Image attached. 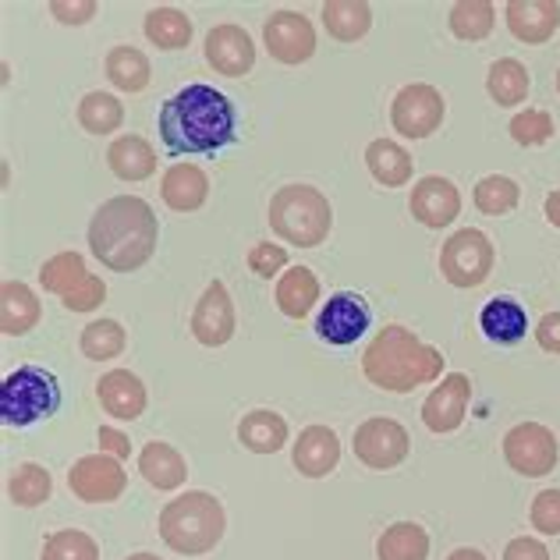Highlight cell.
Returning a JSON list of instances; mask_svg holds the SVG:
<instances>
[{
  "label": "cell",
  "mask_w": 560,
  "mask_h": 560,
  "mask_svg": "<svg viewBox=\"0 0 560 560\" xmlns=\"http://www.w3.org/2000/svg\"><path fill=\"white\" fill-rule=\"evenodd\" d=\"M96 4L93 0H82V4H65V0H54L50 4V14L57 22H65V25H85L90 19H96Z\"/></svg>",
  "instance_id": "cell-45"
},
{
  "label": "cell",
  "mask_w": 560,
  "mask_h": 560,
  "mask_svg": "<svg viewBox=\"0 0 560 560\" xmlns=\"http://www.w3.org/2000/svg\"><path fill=\"white\" fill-rule=\"evenodd\" d=\"M504 458L508 465L518 471V476L528 479H539V476H550L560 462V444L553 430L539 422H522L504 436Z\"/></svg>",
  "instance_id": "cell-9"
},
{
  "label": "cell",
  "mask_w": 560,
  "mask_h": 560,
  "mask_svg": "<svg viewBox=\"0 0 560 560\" xmlns=\"http://www.w3.org/2000/svg\"><path fill=\"white\" fill-rule=\"evenodd\" d=\"M380 560H425L430 557V533L419 522H397L376 539Z\"/></svg>",
  "instance_id": "cell-31"
},
{
  "label": "cell",
  "mask_w": 560,
  "mask_h": 560,
  "mask_svg": "<svg viewBox=\"0 0 560 560\" xmlns=\"http://www.w3.org/2000/svg\"><path fill=\"white\" fill-rule=\"evenodd\" d=\"M528 90H533V79H528V68L522 61L500 57V61L490 65L486 93H490V100L500 103V107H518V103L528 100Z\"/></svg>",
  "instance_id": "cell-29"
},
{
  "label": "cell",
  "mask_w": 560,
  "mask_h": 560,
  "mask_svg": "<svg viewBox=\"0 0 560 560\" xmlns=\"http://www.w3.org/2000/svg\"><path fill=\"white\" fill-rule=\"evenodd\" d=\"M234 125H238L234 103L202 82L185 85L160 107V139L174 156L224 150L234 142Z\"/></svg>",
  "instance_id": "cell-1"
},
{
  "label": "cell",
  "mask_w": 560,
  "mask_h": 560,
  "mask_svg": "<svg viewBox=\"0 0 560 560\" xmlns=\"http://www.w3.org/2000/svg\"><path fill=\"white\" fill-rule=\"evenodd\" d=\"M528 522L542 536H560V490H542L528 508Z\"/></svg>",
  "instance_id": "cell-42"
},
{
  "label": "cell",
  "mask_w": 560,
  "mask_h": 560,
  "mask_svg": "<svg viewBox=\"0 0 560 560\" xmlns=\"http://www.w3.org/2000/svg\"><path fill=\"white\" fill-rule=\"evenodd\" d=\"M440 273L454 288H479L493 273V242L476 228L454 231L440 248Z\"/></svg>",
  "instance_id": "cell-7"
},
{
  "label": "cell",
  "mask_w": 560,
  "mask_h": 560,
  "mask_svg": "<svg viewBox=\"0 0 560 560\" xmlns=\"http://www.w3.org/2000/svg\"><path fill=\"white\" fill-rule=\"evenodd\" d=\"M145 39L160 50H185L191 43V22L178 8H153L145 14Z\"/></svg>",
  "instance_id": "cell-32"
},
{
  "label": "cell",
  "mask_w": 560,
  "mask_h": 560,
  "mask_svg": "<svg viewBox=\"0 0 560 560\" xmlns=\"http://www.w3.org/2000/svg\"><path fill=\"white\" fill-rule=\"evenodd\" d=\"M234 327H238V316H234L231 291L220 284V280H213V284L202 291V299L196 302V313H191V334H196L199 345L220 348L234 337Z\"/></svg>",
  "instance_id": "cell-14"
},
{
  "label": "cell",
  "mask_w": 560,
  "mask_h": 560,
  "mask_svg": "<svg viewBox=\"0 0 560 560\" xmlns=\"http://www.w3.org/2000/svg\"><path fill=\"white\" fill-rule=\"evenodd\" d=\"M160 191H164V202L174 213H196L210 199V178L196 164H174L167 167Z\"/></svg>",
  "instance_id": "cell-21"
},
{
  "label": "cell",
  "mask_w": 560,
  "mask_h": 560,
  "mask_svg": "<svg viewBox=\"0 0 560 560\" xmlns=\"http://www.w3.org/2000/svg\"><path fill=\"white\" fill-rule=\"evenodd\" d=\"M468 397H471V380L465 373L444 376V383L433 387V394L425 397V405H422L425 430H433V433H454V430H458V425L465 422Z\"/></svg>",
  "instance_id": "cell-17"
},
{
  "label": "cell",
  "mask_w": 560,
  "mask_h": 560,
  "mask_svg": "<svg viewBox=\"0 0 560 560\" xmlns=\"http://www.w3.org/2000/svg\"><path fill=\"white\" fill-rule=\"evenodd\" d=\"M479 330L493 345H518L528 334V316L522 302L514 299H490L479 313Z\"/></svg>",
  "instance_id": "cell-25"
},
{
  "label": "cell",
  "mask_w": 560,
  "mask_h": 560,
  "mask_svg": "<svg viewBox=\"0 0 560 560\" xmlns=\"http://www.w3.org/2000/svg\"><path fill=\"white\" fill-rule=\"evenodd\" d=\"M262 47L280 65H305L316 54V28L299 11H273L262 22Z\"/></svg>",
  "instance_id": "cell-12"
},
{
  "label": "cell",
  "mask_w": 560,
  "mask_h": 560,
  "mask_svg": "<svg viewBox=\"0 0 560 560\" xmlns=\"http://www.w3.org/2000/svg\"><path fill=\"white\" fill-rule=\"evenodd\" d=\"M8 493L11 500L19 508H39V504H47L50 493H54V479H50V471L36 465V462H25L11 471V479H8Z\"/></svg>",
  "instance_id": "cell-35"
},
{
  "label": "cell",
  "mask_w": 560,
  "mask_h": 560,
  "mask_svg": "<svg viewBox=\"0 0 560 560\" xmlns=\"http://www.w3.org/2000/svg\"><path fill=\"white\" fill-rule=\"evenodd\" d=\"M139 471H142V479L150 482L153 490H160V493L178 490V486H185V479H188L185 458L171 444H164V440H153V444L142 447Z\"/></svg>",
  "instance_id": "cell-22"
},
{
  "label": "cell",
  "mask_w": 560,
  "mask_h": 560,
  "mask_svg": "<svg viewBox=\"0 0 560 560\" xmlns=\"http://www.w3.org/2000/svg\"><path fill=\"white\" fill-rule=\"evenodd\" d=\"M202 50H206V61H210V68L217 71V75H228V79H242L256 65L253 36H248L245 28L234 25V22L210 28Z\"/></svg>",
  "instance_id": "cell-15"
},
{
  "label": "cell",
  "mask_w": 560,
  "mask_h": 560,
  "mask_svg": "<svg viewBox=\"0 0 560 560\" xmlns=\"http://www.w3.org/2000/svg\"><path fill=\"white\" fill-rule=\"evenodd\" d=\"M504 560H550V550L533 536H518V539L508 542Z\"/></svg>",
  "instance_id": "cell-46"
},
{
  "label": "cell",
  "mask_w": 560,
  "mask_h": 560,
  "mask_svg": "<svg viewBox=\"0 0 560 560\" xmlns=\"http://www.w3.org/2000/svg\"><path fill=\"white\" fill-rule=\"evenodd\" d=\"M504 19L514 39L536 47L560 28V4L557 0H511L504 8Z\"/></svg>",
  "instance_id": "cell-19"
},
{
  "label": "cell",
  "mask_w": 560,
  "mask_h": 560,
  "mask_svg": "<svg viewBox=\"0 0 560 560\" xmlns=\"http://www.w3.org/2000/svg\"><path fill=\"white\" fill-rule=\"evenodd\" d=\"M451 33L465 39V43H479L493 33L497 25V8L490 0H462V4L451 8Z\"/></svg>",
  "instance_id": "cell-34"
},
{
  "label": "cell",
  "mask_w": 560,
  "mask_h": 560,
  "mask_svg": "<svg viewBox=\"0 0 560 560\" xmlns=\"http://www.w3.org/2000/svg\"><path fill=\"white\" fill-rule=\"evenodd\" d=\"M447 560H486V557H482V550H476V547H462V550H454Z\"/></svg>",
  "instance_id": "cell-50"
},
{
  "label": "cell",
  "mask_w": 560,
  "mask_h": 560,
  "mask_svg": "<svg viewBox=\"0 0 560 560\" xmlns=\"http://www.w3.org/2000/svg\"><path fill=\"white\" fill-rule=\"evenodd\" d=\"M68 486L85 504H114V500L125 493L128 471L121 462L110 458V454H85V458L71 465Z\"/></svg>",
  "instance_id": "cell-11"
},
{
  "label": "cell",
  "mask_w": 560,
  "mask_h": 560,
  "mask_svg": "<svg viewBox=\"0 0 560 560\" xmlns=\"http://www.w3.org/2000/svg\"><path fill=\"white\" fill-rule=\"evenodd\" d=\"M107 79L117 85L121 93H142L150 85L153 71H150V57L136 47H114L107 54Z\"/></svg>",
  "instance_id": "cell-33"
},
{
  "label": "cell",
  "mask_w": 560,
  "mask_h": 560,
  "mask_svg": "<svg viewBox=\"0 0 560 560\" xmlns=\"http://www.w3.org/2000/svg\"><path fill=\"white\" fill-rule=\"evenodd\" d=\"M508 131H511V139L518 145H528V150H533V145H542V142L553 139L557 125H553V117L547 110H522V114L511 117Z\"/></svg>",
  "instance_id": "cell-41"
},
{
  "label": "cell",
  "mask_w": 560,
  "mask_h": 560,
  "mask_svg": "<svg viewBox=\"0 0 560 560\" xmlns=\"http://www.w3.org/2000/svg\"><path fill=\"white\" fill-rule=\"evenodd\" d=\"M291 462L305 479H323L330 476L341 462V440L330 425H305L299 440L291 444Z\"/></svg>",
  "instance_id": "cell-18"
},
{
  "label": "cell",
  "mask_w": 560,
  "mask_h": 560,
  "mask_svg": "<svg viewBox=\"0 0 560 560\" xmlns=\"http://www.w3.org/2000/svg\"><path fill=\"white\" fill-rule=\"evenodd\" d=\"M238 444L253 454H277L288 444V422L270 408H256L238 422Z\"/></svg>",
  "instance_id": "cell-26"
},
{
  "label": "cell",
  "mask_w": 560,
  "mask_h": 560,
  "mask_svg": "<svg viewBox=\"0 0 560 560\" xmlns=\"http://www.w3.org/2000/svg\"><path fill=\"white\" fill-rule=\"evenodd\" d=\"M128 345V334L117 319H93L90 327L82 330V355L93 362H107L117 359Z\"/></svg>",
  "instance_id": "cell-38"
},
{
  "label": "cell",
  "mask_w": 560,
  "mask_h": 560,
  "mask_svg": "<svg viewBox=\"0 0 560 560\" xmlns=\"http://www.w3.org/2000/svg\"><path fill=\"white\" fill-rule=\"evenodd\" d=\"M365 167H370V174L387 188H401L411 182V171H416V164H411V153L405 150L401 142L394 139H376L370 142V150H365Z\"/></svg>",
  "instance_id": "cell-28"
},
{
  "label": "cell",
  "mask_w": 560,
  "mask_h": 560,
  "mask_svg": "<svg viewBox=\"0 0 560 560\" xmlns=\"http://www.w3.org/2000/svg\"><path fill=\"white\" fill-rule=\"evenodd\" d=\"M85 277H90V270H85V259L79 253H57L39 267V284L50 294H61V299L85 284Z\"/></svg>",
  "instance_id": "cell-37"
},
{
  "label": "cell",
  "mask_w": 560,
  "mask_h": 560,
  "mask_svg": "<svg viewBox=\"0 0 560 560\" xmlns=\"http://www.w3.org/2000/svg\"><path fill=\"white\" fill-rule=\"evenodd\" d=\"M323 25L341 43H359L373 25V8L365 0H330L323 4Z\"/></svg>",
  "instance_id": "cell-30"
},
{
  "label": "cell",
  "mask_w": 560,
  "mask_h": 560,
  "mask_svg": "<svg viewBox=\"0 0 560 560\" xmlns=\"http://www.w3.org/2000/svg\"><path fill=\"white\" fill-rule=\"evenodd\" d=\"M125 121V107L121 100L110 93H85L79 103V125L90 131V136H110Z\"/></svg>",
  "instance_id": "cell-36"
},
{
  "label": "cell",
  "mask_w": 560,
  "mask_h": 560,
  "mask_svg": "<svg viewBox=\"0 0 560 560\" xmlns=\"http://www.w3.org/2000/svg\"><path fill=\"white\" fill-rule=\"evenodd\" d=\"M408 447H411L408 430L397 419L376 416L365 419L355 430V458L373 471L397 468L408 458Z\"/></svg>",
  "instance_id": "cell-10"
},
{
  "label": "cell",
  "mask_w": 560,
  "mask_h": 560,
  "mask_svg": "<svg viewBox=\"0 0 560 560\" xmlns=\"http://www.w3.org/2000/svg\"><path fill=\"white\" fill-rule=\"evenodd\" d=\"M39 316L43 308L36 291L22 280H4V288H0V330L8 337H22L36 327Z\"/></svg>",
  "instance_id": "cell-23"
},
{
  "label": "cell",
  "mask_w": 560,
  "mask_h": 560,
  "mask_svg": "<svg viewBox=\"0 0 560 560\" xmlns=\"http://www.w3.org/2000/svg\"><path fill=\"white\" fill-rule=\"evenodd\" d=\"M100 454H110V458L125 462L131 454V440L121 430H114V425H100Z\"/></svg>",
  "instance_id": "cell-47"
},
{
  "label": "cell",
  "mask_w": 560,
  "mask_h": 560,
  "mask_svg": "<svg viewBox=\"0 0 560 560\" xmlns=\"http://www.w3.org/2000/svg\"><path fill=\"white\" fill-rule=\"evenodd\" d=\"M408 206H411V217H416L422 228L444 231L462 213V191L454 188V182L440 178V174H430V178L416 182Z\"/></svg>",
  "instance_id": "cell-16"
},
{
  "label": "cell",
  "mask_w": 560,
  "mask_h": 560,
  "mask_svg": "<svg viewBox=\"0 0 560 560\" xmlns=\"http://www.w3.org/2000/svg\"><path fill=\"white\" fill-rule=\"evenodd\" d=\"M557 93H560V71H557Z\"/></svg>",
  "instance_id": "cell-52"
},
{
  "label": "cell",
  "mask_w": 560,
  "mask_h": 560,
  "mask_svg": "<svg viewBox=\"0 0 560 560\" xmlns=\"http://www.w3.org/2000/svg\"><path fill=\"white\" fill-rule=\"evenodd\" d=\"M224 533H228L224 504L206 490H188L167 500V508L160 511V539L182 557H202L217 550Z\"/></svg>",
  "instance_id": "cell-4"
},
{
  "label": "cell",
  "mask_w": 560,
  "mask_h": 560,
  "mask_svg": "<svg viewBox=\"0 0 560 560\" xmlns=\"http://www.w3.org/2000/svg\"><path fill=\"white\" fill-rule=\"evenodd\" d=\"M319 302V277L308 267H291L277 280V308L288 319H305Z\"/></svg>",
  "instance_id": "cell-27"
},
{
  "label": "cell",
  "mask_w": 560,
  "mask_h": 560,
  "mask_svg": "<svg viewBox=\"0 0 560 560\" xmlns=\"http://www.w3.org/2000/svg\"><path fill=\"white\" fill-rule=\"evenodd\" d=\"M103 299H107V284H103V277L90 273V277H85V284H79L65 299V308H68V313H93V308L103 305Z\"/></svg>",
  "instance_id": "cell-44"
},
{
  "label": "cell",
  "mask_w": 560,
  "mask_h": 560,
  "mask_svg": "<svg viewBox=\"0 0 560 560\" xmlns=\"http://www.w3.org/2000/svg\"><path fill=\"white\" fill-rule=\"evenodd\" d=\"M370 330V308L351 291H337L330 294V302L319 308L316 319V334L334 348H348L355 345L359 337Z\"/></svg>",
  "instance_id": "cell-13"
},
{
  "label": "cell",
  "mask_w": 560,
  "mask_h": 560,
  "mask_svg": "<svg viewBox=\"0 0 560 560\" xmlns=\"http://www.w3.org/2000/svg\"><path fill=\"white\" fill-rule=\"evenodd\" d=\"M128 560H164V557H156V553H131Z\"/></svg>",
  "instance_id": "cell-51"
},
{
  "label": "cell",
  "mask_w": 560,
  "mask_h": 560,
  "mask_svg": "<svg viewBox=\"0 0 560 560\" xmlns=\"http://www.w3.org/2000/svg\"><path fill=\"white\" fill-rule=\"evenodd\" d=\"M362 373L380 390L408 394L444 376V355L433 345H422L411 330L390 323L365 348Z\"/></svg>",
  "instance_id": "cell-3"
},
{
  "label": "cell",
  "mask_w": 560,
  "mask_h": 560,
  "mask_svg": "<svg viewBox=\"0 0 560 560\" xmlns=\"http://www.w3.org/2000/svg\"><path fill=\"white\" fill-rule=\"evenodd\" d=\"M61 408V387L57 376L39 365H22L0 383V416L8 425H33L50 419Z\"/></svg>",
  "instance_id": "cell-6"
},
{
  "label": "cell",
  "mask_w": 560,
  "mask_h": 560,
  "mask_svg": "<svg viewBox=\"0 0 560 560\" xmlns=\"http://www.w3.org/2000/svg\"><path fill=\"white\" fill-rule=\"evenodd\" d=\"M547 220H550V224L560 231V188H557V191H550V196H547Z\"/></svg>",
  "instance_id": "cell-49"
},
{
  "label": "cell",
  "mask_w": 560,
  "mask_h": 560,
  "mask_svg": "<svg viewBox=\"0 0 560 560\" xmlns=\"http://www.w3.org/2000/svg\"><path fill=\"white\" fill-rule=\"evenodd\" d=\"M107 167L121 182H145L156 174V150L142 136H121L110 142Z\"/></svg>",
  "instance_id": "cell-24"
},
{
  "label": "cell",
  "mask_w": 560,
  "mask_h": 560,
  "mask_svg": "<svg viewBox=\"0 0 560 560\" xmlns=\"http://www.w3.org/2000/svg\"><path fill=\"white\" fill-rule=\"evenodd\" d=\"M284 267H288V248L284 245L259 242V245H253V253H248V270L262 280H273Z\"/></svg>",
  "instance_id": "cell-43"
},
{
  "label": "cell",
  "mask_w": 560,
  "mask_h": 560,
  "mask_svg": "<svg viewBox=\"0 0 560 560\" xmlns=\"http://www.w3.org/2000/svg\"><path fill=\"white\" fill-rule=\"evenodd\" d=\"M536 341H539L542 351L560 355V313H547L536 323Z\"/></svg>",
  "instance_id": "cell-48"
},
{
  "label": "cell",
  "mask_w": 560,
  "mask_h": 560,
  "mask_svg": "<svg viewBox=\"0 0 560 560\" xmlns=\"http://www.w3.org/2000/svg\"><path fill=\"white\" fill-rule=\"evenodd\" d=\"M522 199V188L518 182L504 178V174H490V178H482L476 185V206L486 213V217H504L511 213L514 206Z\"/></svg>",
  "instance_id": "cell-39"
},
{
  "label": "cell",
  "mask_w": 560,
  "mask_h": 560,
  "mask_svg": "<svg viewBox=\"0 0 560 560\" xmlns=\"http://www.w3.org/2000/svg\"><path fill=\"white\" fill-rule=\"evenodd\" d=\"M447 103L440 96V90L425 82H411L390 103V125L397 136L405 139H430L433 131L444 125Z\"/></svg>",
  "instance_id": "cell-8"
},
{
  "label": "cell",
  "mask_w": 560,
  "mask_h": 560,
  "mask_svg": "<svg viewBox=\"0 0 560 560\" xmlns=\"http://www.w3.org/2000/svg\"><path fill=\"white\" fill-rule=\"evenodd\" d=\"M270 228L277 238L299 248H316L330 238L334 210L330 199L313 185H284L270 199Z\"/></svg>",
  "instance_id": "cell-5"
},
{
  "label": "cell",
  "mask_w": 560,
  "mask_h": 560,
  "mask_svg": "<svg viewBox=\"0 0 560 560\" xmlns=\"http://www.w3.org/2000/svg\"><path fill=\"white\" fill-rule=\"evenodd\" d=\"M160 224L153 206L139 196H114L90 220V253L107 270L131 273L156 253Z\"/></svg>",
  "instance_id": "cell-2"
},
{
  "label": "cell",
  "mask_w": 560,
  "mask_h": 560,
  "mask_svg": "<svg viewBox=\"0 0 560 560\" xmlns=\"http://www.w3.org/2000/svg\"><path fill=\"white\" fill-rule=\"evenodd\" d=\"M96 397L107 416L121 419V422H136L142 411H145V401H150V394H145V383L128 373V370H110L96 383Z\"/></svg>",
  "instance_id": "cell-20"
},
{
  "label": "cell",
  "mask_w": 560,
  "mask_h": 560,
  "mask_svg": "<svg viewBox=\"0 0 560 560\" xmlns=\"http://www.w3.org/2000/svg\"><path fill=\"white\" fill-rule=\"evenodd\" d=\"M43 560H100V547L82 528H61L43 542Z\"/></svg>",
  "instance_id": "cell-40"
}]
</instances>
